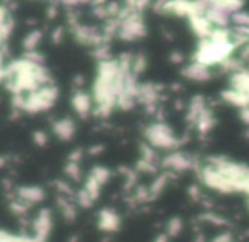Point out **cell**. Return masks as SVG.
Here are the masks:
<instances>
[{
  "mask_svg": "<svg viewBox=\"0 0 249 242\" xmlns=\"http://www.w3.org/2000/svg\"><path fill=\"white\" fill-rule=\"evenodd\" d=\"M231 22L234 24V27H249V12L239 10V12L232 14Z\"/></svg>",
  "mask_w": 249,
  "mask_h": 242,
  "instance_id": "obj_18",
  "label": "cell"
},
{
  "mask_svg": "<svg viewBox=\"0 0 249 242\" xmlns=\"http://www.w3.org/2000/svg\"><path fill=\"white\" fill-rule=\"evenodd\" d=\"M183 76L192 82H207L210 80L212 73H210V68L202 63H197V61H192L188 66L183 68Z\"/></svg>",
  "mask_w": 249,
  "mask_h": 242,
  "instance_id": "obj_9",
  "label": "cell"
},
{
  "mask_svg": "<svg viewBox=\"0 0 249 242\" xmlns=\"http://www.w3.org/2000/svg\"><path fill=\"white\" fill-rule=\"evenodd\" d=\"M146 66H148V59H146V56L144 54H134V58H132L131 71L134 73L136 76H139L146 69Z\"/></svg>",
  "mask_w": 249,
  "mask_h": 242,
  "instance_id": "obj_17",
  "label": "cell"
},
{
  "mask_svg": "<svg viewBox=\"0 0 249 242\" xmlns=\"http://www.w3.org/2000/svg\"><path fill=\"white\" fill-rule=\"evenodd\" d=\"M41 37H43V33L41 31H31L22 41V48L26 49V52H31V51H36L37 44H39Z\"/></svg>",
  "mask_w": 249,
  "mask_h": 242,
  "instance_id": "obj_15",
  "label": "cell"
},
{
  "mask_svg": "<svg viewBox=\"0 0 249 242\" xmlns=\"http://www.w3.org/2000/svg\"><path fill=\"white\" fill-rule=\"evenodd\" d=\"M17 196L20 200L27 203V205H36V203H41L46 196V191H44L43 187H37V185H31V187H20L17 190Z\"/></svg>",
  "mask_w": 249,
  "mask_h": 242,
  "instance_id": "obj_10",
  "label": "cell"
},
{
  "mask_svg": "<svg viewBox=\"0 0 249 242\" xmlns=\"http://www.w3.org/2000/svg\"><path fill=\"white\" fill-rule=\"evenodd\" d=\"M65 174L71 178V180H80V176H82L80 163H75V161H68V163H66V166H65Z\"/></svg>",
  "mask_w": 249,
  "mask_h": 242,
  "instance_id": "obj_19",
  "label": "cell"
},
{
  "mask_svg": "<svg viewBox=\"0 0 249 242\" xmlns=\"http://www.w3.org/2000/svg\"><path fill=\"white\" fill-rule=\"evenodd\" d=\"M63 36H65V29H63V27H56V29L51 33V41L56 44H59L63 39Z\"/></svg>",
  "mask_w": 249,
  "mask_h": 242,
  "instance_id": "obj_21",
  "label": "cell"
},
{
  "mask_svg": "<svg viewBox=\"0 0 249 242\" xmlns=\"http://www.w3.org/2000/svg\"><path fill=\"white\" fill-rule=\"evenodd\" d=\"M222 100L226 102V104L232 105V107L241 108V110L249 107V95L239 92V90H236V88H231V86L222 92Z\"/></svg>",
  "mask_w": 249,
  "mask_h": 242,
  "instance_id": "obj_13",
  "label": "cell"
},
{
  "mask_svg": "<svg viewBox=\"0 0 249 242\" xmlns=\"http://www.w3.org/2000/svg\"><path fill=\"white\" fill-rule=\"evenodd\" d=\"M51 229H53V213H51V210L50 208H41L39 212H37V215L34 217V222H33L34 234H33V236L46 241L48 236L51 234Z\"/></svg>",
  "mask_w": 249,
  "mask_h": 242,
  "instance_id": "obj_6",
  "label": "cell"
},
{
  "mask_svg": "<svg viewBox=\"0 0 249 242\" xmlns=\"http://www.w3.org/2000/svg\"><path fill=\"white\" fill-rule=\"evenodd\" d=\"M58 205H59V212H61L63 219L66 220H75L76 217V202H71L70 196H59L58 198Z\"/></svg>",
  "mask_w": 249,
  "mask_h": 242,
  "instance_id": "obj_14",
  "label": "cell"
},
{
  "mask_svg": "<svg viewBox=\"0 0 249 242\" xmlns=\"http://www.w3.org/2000/svg\"><path fill=\"white\" fill-rule=\"evenodd\" d=\"M58 100V88L53 83L44 85L41 88L34 90L31 93H22V95H14L12 105L14 108L27 114H39V112L50 110Z\"/></svg>",
  "mask_w": 249,
  "mask_h": 242,
  "instance_id": "obj_2",
  "label": "cell"
},
{
  "mask_svg": "<svg viewBox=\"0 0 249 242\" xmlns=\"http://www.w3.org/2000/svg\"><path fill=\"white\" fill-rule=\"evenodd\" d=\"M51 76L41 63H34L26 56L5 66V85L12 95L31 93L44 85H50Z\"/></svg>",
  "mask_w": 249,
  "mask_h": 242,
  "instance_id": "obj_1",
  "label": "cell"
},
{
  "mask_svg": "<svg viewBox=\"0 0 249 242\" xmlns=\"http://www.w3.org/2000/svg\"><path fill=\"white\" fill-rule=\"evenodd\" d=\"M171 61H173V63H181V61H183V56H181L180 52H173V54H171Z\"/></svg>",
  "mask_w": 249,
  "mask_h": 242,
  "instance_id": "obj_29",
  "label": "cell"
},
{
  "mask_svg": "<svg viewBox=\"0 0 249 242\" xmlns=\"http://www.w3.org/2000/svg\"><path fill=\"white\" fill-rule=\"evenodd\" d=\"M97 225L102 232H115L121 227V217L114 208H102L97 219Z\"/></svg>",
  "mask_w": 249,
  "mask_h": 242,
  "instance_id": "obj_8",
  "label": "cell"
},
{
  "mask_svg": "<svg viewBox=\"0 0 249 242\" xmlns=\"http://www.w3.org/2000/svg\"><path fill=\"white\" fill-rule=\"evenodd\" d=\"M5 163H7V161H5V157H3V156H0V168H2V166H5Z\"/></svg>",
  "mask_w": 249,
  "mask_h": 242,
  "instance_id": "obj_31",
  "label": "cell"
},
{
  "mask_svg": "<svg viewBox=\"0 0 249 242\" xmlns=\"http://www.w3.org/2000/svg\"><path fill=\"white\" fill-rule=\"evenodd\" d=\"M5 82V66H0V83Z\"/></svg>",
  "mask_w": 249,
  "mask_h": 242,
  "instance_id": "obj_30",
  "label": "cell"
},
{
  "mask_svg": "<svg viewBox=\"0 0 249 242\" xmlns=\"http://www.w3.org/2000/svg\"><path fill=\"white\" fill-rule=\"evenodd\" d=\"M61 2L68 7H76L80 3H92V0H61Z\"/></svg>",
  "mask_w": 249,
  "mask_h": 242,
  "instance_id": "obj_25",
  "label": "cell"
},
{
  "mask_svg": "<svg viewBox=\"0 0 249 242\" xmlns=\"http://www.w3.org/2000/svg\"><path fill=\"white\" fill-rule=\"evenodd\" d=\"M34 142H36L37 146H44L48 142V136L44 134L43 131H37V132H34Z\"/></svg>",
  "mask_w": 249,
  "mask_h": 242,
  "instance_id": "obj_22",
  "label": "cell"
},
{
  "mask_svg": "<svg viewBox=\"0 0 249 242\" xmlns=\"http://www.w3.org/2000/svg\"><path fill=\"white\" fill-rule=\"evenodd\" d=\"M188 20H190L192 31L197 34L200 39L209 37L210 34H212V31L215 29V27L212 26V22H210L205 16H192V17H188Z\"/></svg>",
  "mask_w": 249,
  "mask_h": 242,
  "instance_id": "obj_12",
  "label": "cell"
},
{
  "mask_svg": "<svg viewBox=\"0 0 249 242\" xmlns=\"http://www.w3.org/2000/svg\"><path fill=\"white\" fill-rule=\"evenodd\" d=\"M53 132L59 141H70L75 136V122L70 117H63L53 124Z\"/></svg>",
  "mask_w": 249,
  "mask_h": 242,
  "instance_id": "obj_11",
  "label": "cell"
},
{
  "mask_svg": "<svg viewBox=\"0 0 249 242\" xmlns=\"http://www.w3.org/2000/svg\"><path fill=\"white\" fill-rule=\"evenodd\" d=\"M9 19V12L3 5H0V24H3L5 20Z\"/></svg>",
  "mask_w": 249,
  "mask_h": 242,
  "instance_id": "obj_26",
  "label": "cell"
},
{
  "mask_svg": "<svg viewBox=\"0 0 249 242\" xmlns=\"http://www.w3.org/2000/svg\"><path fill=\"white\" fill-rule=\"evenodd\" d=\"M14 242H46L36 236H26V234H20V236H14Z\"/></svg>",
  "mask_w": 249,
  "mask_h": 242,
  "instance_id": "obj_20",
  "label": "cell"
},
{
  "mask_svg": "<svg viewBox=\"0 0 249 242\" xmlns=\"http://www.w3.org/2000/svg\"><path fill=\"white\" fill-rule=\"evenodd\" d=\"M161 166L164 170H168V173H183L192 168L197 166L195 159L192 156H188L187 153H180V151H171L170 154L161 159Z\"/></svg>",
  "mask_w": 249,
  "mask_h": 242,
  "instance_id": "obj_4",
  "label": "cell"
},
{
  "mask_svg": "<svg viewBox=\"0 0 249 242\" xmlns=\"http://www.w3.org/2000/svg\"><path fill=\"white\" fill-rule=\"evenodd\" d=\"M110 180V170L105 166H93L90 170L89 176H87V181L83 185V190L87 191L93 200H97L100 196V190L107 181Z\"/></svg>",
  "mask_w": 249,
  "mask_h": 242,
  "instance_id": "obj_5",
  "label": "cell"
},
{
  "mask_svg": "<svg viewBox=\"0 0 249 242\" xmlns=\"http://www.w3.org/2000/svg\"><path fill=\"white\" fill-rule=\"evenodd\" d=\"M210 242H236V241H234V237L229 232H220L219 236H215Z\"/></svg>",
  "mask_w": 249,
  "mask_h": 242,
  "instance_id": "obj_23",
  "label": "cell"
},
{
  "mask_svg": "<svg viewBox=\"0 0 249 242\" xmlns=\"http://www.w3.org/2000/svg\"><path fill=\"white\" fill-rule=\"evenodd\" d=\"M170 239H171V237L168 236L166 232H164V234H160V236H158L153 242H170Z\"/></svg>",
  "mask_w": 249,
  "mask_h": 242,
  "instance_id": "obj_28",
  "label": "cell"
},
{
  "mask_svg": "<svg viewBox=\"0 0 249 242\" xmlns=\"http://www.w3.org/2000/svg\"><path fill=\"white\" fill-rule=\"evenodd\" d=\"M248 208H249V202H248Z\"/></svg>",
  "mask_w": 249,
  "mask_h": 242,
  "instance_id": "obj_32",
  "label": "cell"
},
{
  "mask_svg": "<svg viewBox=\"0 0 249 242\" xmlns=\"http://www.w3.org/2000/svg\"><path fill=\"white\" fill-rule=\"evenodd\" d=\"M181 230H183V220L180 217H171L166 224V234L170 237H177L181 234Z\"/></svg>",
  "mask_w": 249,
  "mask_h": 242,
  "instance_id": "obj_16",
  "label": "cell"
},
{
  "mask_svg": "<svg viewBox=\"0 0 249 242\" xmlns=\"http://www.w3.org/2000/svg\"><path fill=\"white\" fill-rule=\"evenodd\" d=\"M241 119H243L244 124L249 125V107L248 108H243V110H241Z\"/></svg>",
  "mask_w": 249,
  "mask_h": 242,
  "instance_id": "obj_27",
  "label": "cell"
},
{
  "mask_svg": "<svg viewBox=\"0 0 249 242\" xmlns=\"http://www.w3.org/2000/svg\"><path fill=\"white\" fill-rule=\"evenodd\" d=\"M14 236L16 234H10L7 230L0 229V242H14Z\"/></svg>",
  "mask_w": 249,
  "mask_h": 242,
  "instance_id": "obj_24",
  "label": "cell"
},
{
  "mask_svg": "<svg viewBox=\"0 0 249 242\" xmlns=\"http://www.w3.org/2000/svg\"><path fill=\"white\" fill-rule=\"evenodd\" d=\"M71 107L82 119L89 117V115L92 114L93 107H95V105H93V97H90L89 93L83 92V90H76L71 97Z\"/></svg>",
  "mask_w": 249,
  "mask_h": 242,
  "instance_id": "obj_7",
  "label": "cell"
},
{
  "mask_svg": "<svg viewBox=\"0 0 249 242\" xmlns=\"http://www.w3.org/2000/svg\"><path fill=\"white\" fill-rule=\"evenodd\" d=\"M144 138L149 146L154 149L177 151L181 144V139L175 134V131L163 121H154L144 129Z\"/></svg>",
  "mask_w": 249,
  "mask_h": 242,
  "instance_id": "obj_3",
  "label": "cell"
}]
</instances>
